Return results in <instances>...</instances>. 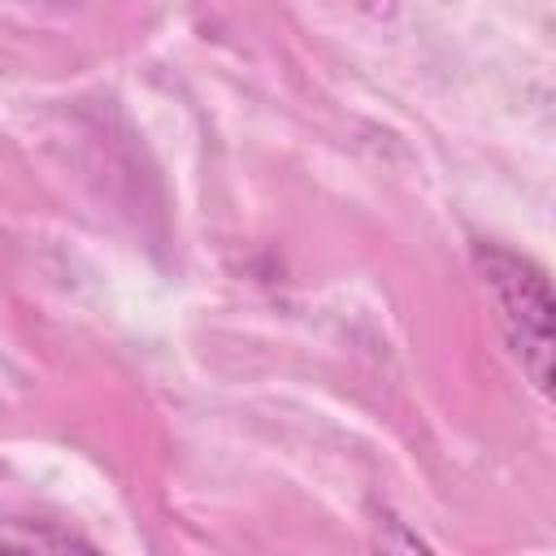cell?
I'll use <instances>...</instances> for the list:
<instances>
[{"instance_id": "7a4b0ae2", "label": "cell", "mask_w": 556, "mask_h": 556, "mask_svg": "<svg viewBox=\"0 0 556 556\" xmlns=\"http://www.w3.org/2000/svg\"><path fill=\"white\" fill-rule=\"evenodd\" d=\"M0 556H104V552L43 521H9L0 526Z\"/></svg>"}, {"instance_id": "6da1fadb", "label": "cell", "mask_w": 556, "mask_h": 556, "mask_svg": "<svg viewBox=\"0 0 556 556\" xmlns=\"http://www.w3.org/2000/svg\"><path fill=\"white\" fill-rule=\"evenodd\" d=\"M482 282L500 308V326L504 339L513 348V356L521 361V369L530 374V382L539 391H547V365H552V291L543 269H534L526 256L504 252V248H478L473 252Z\"/></svg>"}, {"instance_id": "3957f363", "label": "cell", "mask_w": 556, "mask_h": 556, "mask_svg": "<svg viewBox=\"0 0 556 556\" xmlns=\"http://www.w3.org/2000/svg\"><path fill=\"white\" fill-rule=\"evenodd\" d=\"M378 556H434L400 517H382L378 521Z\"/></svg>"}]
</instances>
